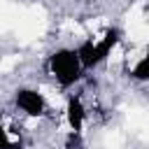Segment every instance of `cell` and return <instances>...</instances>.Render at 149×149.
Listing matches in <instances>:
<instances>
[{
	"instance_id": "5",
	"label": "cell",
	"mask_w": 149,
	"mask_h": 149,
	"mask_svg": "<svg viewBox=\"0 0 149 149\" xmlns=\"http://www.w3.org/2000/svg\"><path fill=\"white\" fill-rule=\"evenodd\" d=\"M19 147H21L19 135H12V130L5 121V114L0 112V149H19Z\"/></svg>"
},
{
	"instance_id": "3",
	"label": "cell",
	"mask_w": 149,
	"mask_h": 149,
	"mask_svg": "<svg viewBox=\"0 0 149 149\" xmlns=\"http://www.w3.org/2000/svg\"><path fill=\"white\" fill-rule=\"evenodd\" d=\"M14 105L28 119H42L49 109L47 95L40 88H33V86H19L16 93H14Z\"/></svg>"
},
{
	"instance_id": "4",
	"label": "cell",
	"mask_w": 149,
	"mask_h": 149,
	"mask_svg": "<svg viewBox=\"0 0 149 149\" xmlns=\"http://www.w3.org/2000/svg\"><path fill=\"white\" fill-rule=\"evenodd\" d=\"M65 121H68L70 133H81L84 130L86 107H84L81 95H68V100H65Z\"/></svg>"
},
{
	"instance_id": "2",
	"label": "cell",
	"mask_w": 149,
	"mask_h": 149,
	"mask_svg": "<svg viewBox=\"0 0 149 149\" xmlns=\"http://www.w3.org/2000/svg\"><path fill=\"white\" fill-rule=\"evenodd\" d=\"M47 65H49V74L56 79V84L61 88L74 86L81 79V74H84V65H81L74 47H61V49H56L49 56Z\"/></svg>"
},
{
	"instance_id": "1",
	"label": "cell",
	"mask_w": 149,
	"mask_h": 149,
	"mask_svg": "<svg viewBox=\"0 0 149 149\" xmlns=\"http://www.w3.org/2000/svg\"><path fill=\"white\" fill-rule=\"evenodd\" d=\"M119 42H121V30L119 28H105L98 35L84 37L79 42V47H74V49H77V56H79L84 70H91V68L109 61L112 51L119 47Z\"/></svg>"
}]
</instances>
